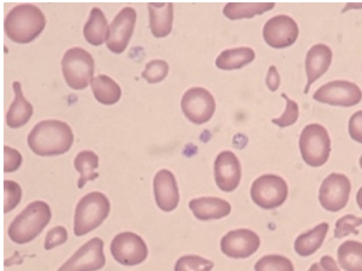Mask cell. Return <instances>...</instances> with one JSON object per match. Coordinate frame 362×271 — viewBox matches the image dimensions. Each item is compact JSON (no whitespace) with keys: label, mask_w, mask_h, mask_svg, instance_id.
Returning <instances> with one entry per match:
<instances>
[{"label":"cell","mask_w":362,"mask_h":271,"mask_svg":"<svg viewBox=\"0 0 362 271\" xmlns=\"http://www.w3.org/2000/svg\"><path fill=\"white\" fill-rule=\"evenodd\" d=\"M99 166L98 155L93 151H81L76 155L74 159V168L76 171H79L80 177L78 181V187L80 189L83 188L88 181L95 180L98 177V174L95 173V169Z\"/></svg>","instance_id":"83f0119b"},{"label":"cell","mask_w":362,"mask_h":271,"mask_svg":"<svg viewBox=\"0 0 362 271\" xmlns=\"http://www.w3.org/2000/svg\"><path fill=\"white\" fill-rule=\"evenodd\" d=\"M266 85L271 92H276L280 86V76L276 66H271L266 76Z\"/></svg>","instance_id":"74e56055"},{"label":"cell","mask_w":362,"mask_h":271,"mask_svg":"<svg viewBox=\"0 0 362 271\" xmlns=\"http://www.w3.org/2000/svg\"><path fill=\"white\" fill-rule=\"evenodd\" d=\"M348 131L351 140L362 144V111H358L351 116L348 124Z\"/></svg>","instance_id":"8d00e7d4"},{"label":"cell","mask_w":362,"mask_h":271,"mask_svg":"<svg viewBox=\"0 0 362 271\" xmlns=\"http://www.w3.org/2000/svg\"><path fill=\"white\" fill-rule=\"evenodd\" d=\"M288 195V186L283 177L267 174L257 177L250 188V196L264 210L280 207Z\"/></svg>","instance_id":"52a82bcc"},{"label":"cell","mask_w":362,"mask_h":271,"mask_svg":"<svg viewBox=\"0 0 362 271\" xmlns=\"http://www.w3.org/2000/svg\"><path fill=\"white\" fill-rule=\"evenodd\" d=\"M332 50L325 44H316L310 48L306 54L305 71L306 83L304 95L309 93L310 87L316 83L317 80L325 76L332 66Z\"/></svg>","instance_id":"ac0fdd59"},{"label":"cell","mask_w":362,"mask_h":271,"mask_svg":"<svg viewBox=\"0 0 362 271\" xmlns=\"http://www.w3.org/2000/svg\"><path fill=\"white\" fill-rule=\"evenodd\" d=\"M356 203H358L360 210H362V187L358 189V194H356Z\"/></svg>","instance_id":"b9f144b4"},{"label":"cell","mask_w":362,"mask_h":271,"mask_svg":"<svg viewBox=\"0 0 362 271\" xmlns=\"http://www.w3.org/2000/svg\"><path fill=\"white\" fill-rule=\"evenodd\" d=\"M12 87L15 90V99L6 114V124L10 128H19L29 123L34 114V107L23 95L21 83L15 81Z\"/></svg>","instance_id":"44dd1931"},{"label":"cell","mask_w":362,"mask_h":271,"mask_svg":"<svg viewBox=\"0 0 362 271\" xmlns=\"http://www.w3.org/2000/svg\"><path fill=\"white\" fill-rule=\"evenodd\" d=\"M136 18V11L130 6L122 8L118 12L110 25L109 38L106 41V47L110 52L113 54L124 53L134 34Z\"/></svg>","instance_id":"5bb4252c"},{"label":"cell","mask_w":362,"mask_h":271,"mask_svg":"<svg viewBox=\"0 0 362 271\" xmlns=\"http://www.w3.org/2000/svg\"><path fill=\"white\" fill-rule=\"evenodd\" d=\"M68 232L64 226H57L47 234L45 241V250H52L59 245H62L67 241Z\"/></svg>","instance_id":"e575fe53"},{"label":"cell","mask_w":362,"mask_h":271,"mask_svg":"<svg viewBox=\"0 0 362 271\" xmlns=\"http://www.w3.org/2000/svg\"><path fill=\"white\" fill-rule=\"evenodd\" d=\"M329 231L328 222H322L313 230L299 236L294 241V250L299 256L309 257L321 248Z\"/></svg>","instance_id":"603a6c76"},{"label":"cell","mask_w":362,"mask_h":271,"mask_svg":"<svg viewBox=\"0 0 362 271\" xmlns=\"http://www.w3.org/2000/svg\"><path fill=\"white\" fill-rule=\"evenodd\" d=\"M111 255L116 262L123 265H139L147 260L148 248L139 234L122 232L113 238L110 245Z\"/></svg>","instance_id":"30bf717a"},{"label":"cell","mask_w":362,"mask_h":271,"mask_svg":"<svg viewBox=\"0 0 362 271\" xmlns=\"http://www.w3.org/2000/svg\"><path fill=\"white\" fill-rule=\"evenodd\" d=\"M299 149L308 166L313 168L325 166L332 152L328 130L321 124L306 125L299 137Z\"/></svg>","instance_id":"5b68a950"},{"label":"cell","mask_w":362,"mask_h":271,"mask_svg":"<svg viewBox=\"0 0 362 271\" xmlns=\"http://www.w3.org/2000/svg\"><path fill=\"white\" fill-rule=\"evenodd\" d=\"M313 100L332 106L351 107L362 100V90L356 83L336 80L320 87L313 95Z\"/></svg>","instance_id":"9c48e42d"},{"label":"cell","mask_w":362,"mask_h":271,"mask_svg":"<svg viewBox=\"0 0 362 271\" xmlns=\"http://www.w3.org/2000/svg\"><path fill=\"white\" fill-rule=\"evenodd\" d=\"M362 225V218L356 215H347L336 222L334 237L336 239L347 237L349 234H358V227Z\"/></svg>","instance_id":"1f68e13d"},{"label":"cell","mask_w":362,"mask_h":271,"mask_svg":"<svg viewBox=\"0 0 362 271\" xmlns=\"http://www.w3.org/2000/svg\"><path fill=\"white\" fill-rule=\"evenodd\" d=\"M351 183L344 174L332 173L325 177L320 188V203L329 212H339L347 206Z\"/></svg>","instance_id":"8fae6325"},{"label":"cell","mask_w":362,"mask_h":271,"mask_svg":"<svg viewBox=\"0 0 362 271\" xmlns=\"http://www.w3.org/2000/svg\"><path fill=\"white\" fill-rule=\"evenodd\" d=\"M189 206L194 217L202 222L226 218L231 212L230 203L214 196L191 200Z\"/></svg>","instance_id":"d6986e66"},{"label":"cell","mask_w":362,"mask_h":271,"mask_svg":"<svg viewBox=\"0 0 362 271\" xmlns=\"http://www.w3.org/2000/svg\"><path fill=\"white\" fill-rule=\"evenodd\" d=\"M52 219V210L45 201H34L17 215L8 227V237L16 244H27L37 238Z\"/></svg>","instance_id":"3957f363"},{"label":"cell","mask_w":362,"mask_h":271,"mask_svg":"<svg viewBox=\"0 0 362 271\" xmlns=\"http://www.w3.org/2000/svg\"><path fill=\"white\" fill-rule=\"evenodd\" d=\"M110 27L104 12L99 8L90 10V18L83 27V37L90 45L99 47L107 41Z\"/></svg>","instance_id":"7402d4cb"},{"label":"cell","mask_w":362,"mask_h":271,"mask_svg":"<svg viewBox=\"0 0 362 271\" xmlns=\"http://www.w3.org/2000/svg\"><path fill=\"white\" fill-rule=\"evenodd\" d=\"M285 102H286V109L279 118L272 119V123L276 124L279 128H288L291 125L296 124L299 118V106L297 102H293L292 99L288 98L285 93L281 95Z\"/></svg>","instance_id":"d6a6232c"},{"label":"cell","mask_w":362,"mask_h":271,"mask_svg":"<svg viewBox=\"0 0 362 271\" xmlns=\"http://www.w3.org/2000/svg\"><path fill=\"white\" fill-rule=\"evenodd\" d=\"M321 265L327 271H339L337 264L332 256H323L321 258Z\"/></svg>","instance_id":"f35d334b"},{"label":"cell","mask_w":362,"mask_h":271,"mask_svg":"<svg viewBox=\"0 0 362 271\" xmlns=\"http://www.w3.org/2000/svg\"><path fill=\"white\" fill-rule=\"evenodd\" d=\"M215 267L212 260H205L203 257L182 256L177 260L174 271H211Z\"/></svg>","instance_id":"f546056e"},{"label":"cell","mask_w":362,"mask_h":271,"mask_svg":"<svg viewBox=\"0 0 362 271\" xmlns=\"http://www.w3.org/2000/svg\"><path fill=\"white\" fill-rule=\"evenodd\" d=\"M339 265L346 271H362V243L347 241L337 250Z\"/></svg>","instance_id":"4316f807"},{"label":"cell","mask_w":362,"mask_h":271,"mask_svg":"<svg viewBox=\"0 0 362 271\" xmlns=\"http://www.w3.org/2000/svg\"><path fill=\"white\" fill-rule=\"evenodd\" d=\"M45 23L41 8L31 4L17 5L5 17V34L15 43L27 44L42 34Z\"/></svg>","instance_id":"7a4b0ae2"},{"label":"cell","mask_w":362,"mask_h":271,"mask_svg":"<svg viewBox=\"0 0 362 271\" xmlns=\"http://www.w3.org/2000/svg\"><path fill=\"white\" fill-rule=\"evenodd\" d=\"M154 196L156 205L163 212H172L179 205V189L174 174L170 170H160L154 177Z\"/></svg>","instance_id":"e0dca14e"},{"label":"cell","mask_w":362,"mask_h":271,"mask_svg":"<svg viewBox=\"0 0 362 271\" xmlns=\"http://www.w3.org/2000/svg\"><path fill=\"white\" fill-rule=\"evenodd\" d=\"M62 74L72 90H85L95 74V60L87 50L76 47L64 53Z\"/></svg>","instance_id":"8992f818"},{"label":"cell","mask_w":362,"mask_h":271,"mask_svg":"<svg viewBox=\"0 0 362 271\" xmlns=\"http://www.w3.org/2000/svg\"><path fill=\"white\" fill-rule=\"evenodd\" d=\"M255 60V52L248 47L226 49L216 59V66L222 71H236Z\"/></svg>","instance_id":"cb8c5ba5"},{"label":"cell","mask_w":362,"mask_h":271,"mask_svg":"<svg viewBox=\"0 0 362 271\" xmlns=\"http://www.w3.org/2000/svg\"><path fill=\"white\" fill-rule=\"evenodd\" d=\"M309 271H327L325 267H322L321 263H315L311 265Z\"/></svg>","instance_id":"60d3db41"},{"label":"cell","mask_w":362,"mask_h":271,"mask_svg":"<svg viewBox=\"0 0 362 271\" xmlns=\"http://www.w3.org/2000/svg\"><path fill=\"white\" fill-rule=\"evenodd\" d=\"M90 87L95 100H98L103 105H113L121 99V87L110 76H95L90 81Z\"/></svg>","instance_id":"d4e9b609"},{"label":"cell","mask_w":362,"mask_h":271,"mask_svg":"<svg viewBox=\"0 0 362 271\" xmlns=\"http://www.w3.org/2000/svg\"><path fill=\"white\" fill-rule=\"evenodd\" d=\"M23 157L19 151L11 147H4V171L13 173L22 166Z\"/></svg>","instance_id":"d590c367"},{"label":"cell","mask_w":362,"mask_h":271,"mask_svg":"<svg viewBox=\"0 0 362 271\" xmlns=\"http://www.w3.org/2000/svg\"><path fill=\"white\" fill-rule=\"evenodd\" d=\"M73 142L72 128L61 121H40L28 136L31 151L42 157L66 154L72 147Z\"/></svg>","instance_id":"6da1fadb"},{"label":"cell","mask_w":362,"mask_h":271,"mask_svg":"<svg viewBox=\"0 0 362 271\" xmlns=\"http://www.w3.org/2000/svg\"><path fill=\"white\" fill-rule=\"evenodd\" d=\"M170 71V66L166 61L151 60L146 64L144 72L142 73L144 78L148 83H158L165 80Z\"/></svg>","instance_id":"4dcf8cb0"},{"label":"cell","mask_w":362,"mask_h":271,"mask_svg":"<svg viewBox=\"0 0 362 271\" xmlns=\"http://www.w3.org/2000/svg\"><path fill=\"white\" fill-rule=\"evenodd\" d=\"M241 164L231 151H222L215 161L216 185L223 192H234L241 182Z\"/></svg>","instance_id":"2e32d148"},{"label":"cell","mask_w":362,"mask_h":271,"mask_svg":"<svg viewBox=\"0 0 362 271\" xmlns=\"http://www.w3.org/2000/svg\"><path fill=\"white\" fill-rule=\"evenodd\" d=\"M22 200V188L15 181H4V212L15 210Z\"/></svg>","instance_id":"836d02e7"},{"label":"cell","mask_w":362,"mask_h":271,"mask_svg":"<svg viewBox=\"0 0 362 271\" xmlns=\"http://www.w3.org/2000/svg\"><path fill=\"white\" fill-rule=\"evenodd\" d=\"M110 201L103 193L92 192L83 196L76 205L74 215V234L83 237L95 230L107 218Z\"/></svg>","instance_id":"277c9868"},{"label":"cell","mask_w":362,"mask_h":271,"mask_svg":"<svg viewBox=\"0 0 362 271\" xmlns=\"http://www.w3.org/2000/svg\"><path fill=\"white\" fill-rule=\"evenodd\" d=\"M260 237L254 231L238 229L226 234L221 241V250L230 258H248L260 248Z\"/></svg>","instance_id":"9a60e30c"},{"label":"cell","mask_w":362,"mask_h":271,"mask_svg":"<svg viewBox=\"0 0 362 271\" xmlns=\"http://www.w3.org/2000/svg\"><path fill=\"white\" fill-rule=\"evenodd\" d=\"M149 27L156 38L167 37L173 29V4L172 3H149Z\"/></svg>","instance_id":"ffe728a7"},{"label":"cell","mask_w":362,"mask_h":271,"mask_svg":"<svg viewBox=\"0 0 362 271\" xmlns=\"http://www.w3.org/2000/svg\"><path fill=\"white\" fill-rule=\"evenodd\" d=\"M362 8V3H349V4H346V8L342 10V12H347L349 10H361Z\"/></svg>","instance_id":"ab89813d"},{"label":"cell","mask_w":362,"mask_h":271,"mask_svg":"<svg viewBox=\"0 0 362 271\" xmlns=\"http://www.w3.org/2000/svg\"><path fill=\"white\" fill-rule=\"evenodd\" d=\"M105 263L104 241L100 238H92L57 271H98L105 267Z\"/></svg>","instance_id":"7c38bea8"},{"label":"cell","mask_w":362,"mask_h":271,"mask_svg":"<svg viewBox=\"0 0 362 271\" xmlns=\"http://www.w3.org/2000/svg\"><path fill=\"white\" fill-rule=\"evenodd\" d=\"M274 5V3H229L223 8V13L230 20L253 18L255 16L271 11Z\"/></svg>","instance_id":"484cf974"},{"label":"cell","mask_w":362,"mask_h":271,"mask_svg":"<svg viewBox=\"0 0 362 271\" xmlns=\"http://www.w3.org/2000/svg\"><path fill=\"white\" fill-rule=\"evenodd\" d=\"M360 167H361V169H362V155H361V157H360Z\"/></svg>","instance_id":"7bdbcfd3"},{"label":"cell","mask_w":362,"mask_h":271,"mask_svg":"<svg viewBox=\"0 0 362 271\" xmlns=\"http://www.w3.org/2000/svg\"><path fill=\"white\" fill-rule=\"evenodd\" d=\"M181 109L193 124H205L215 114L216 100L208 90L203 87H192L182 95Z\"/></svg>","instance_id":"ba28073f"},{"label":"cell","mask_w":362,"mask_h":271,"mask_svg":"<svg viewBox=\"0 0 362 271\" xmlns=\"http://www.w3.org/2000/svg\"><path fill=\"white\" fill-rule=\"evenodd\" d=\"M255 271H294L293 263L290 258L281 255H267L257 260Z\"/></svg>","instance_id":"f1b7e54d"},{"label":"cell","mask_w":362,"mask_h":271,"mask_svg":"<svg viewBox=\"0 0 362 271\" xmlns=\"http://www.w3.org/2000/svg\"><path fill=\"white\" fill-rule=\"evenodd\" d=\"M262 35L269 47L284 49L293 45L298 40V24L290 16H276L266 22Z\"/></svg>","instance_id":"4fadbf2b"}]
</instances>
